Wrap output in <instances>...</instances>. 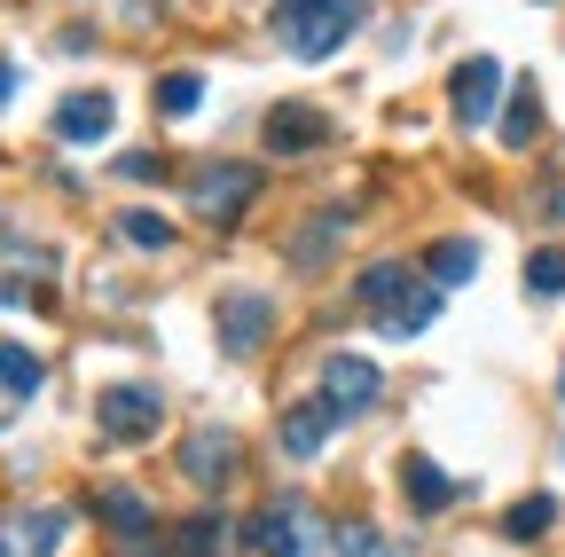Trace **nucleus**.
I'll list each match as a JSON object with an SVG mask.
<instances>
[{"mask_svg":"<svg viewBox=\"0 0 565 557\" xmlns=\"http://www.w3.org/2000/svg\"><path fill=\"white\" fill-rule=\"evenodd\" d=\"M353 24H362V0H275V40L299 63L338 55L353 40Z\"/></svg>","mask_w":565,"mask_h":557,"instance_id":"1","label":"nucleus"},{"mask_svg":"<svg viewBox=\"0 0 565 557\" xmlns=\"http://www.w3.org/2000/svg\"><path fill=\"white\" fill-rule=\"evenodd\" d=\"M95 425L110 448H141V440H158L166 432V393L158 385H110L95 400Z\"/></svg>","mask_w":565,"mask_h":557,"instance_id":"2","label":"nucleus"},{"mask_svg":"<svg viewBox=\"0 0 565 557\" xmlns=\"http://www.w3.org/2000/svg\"><path fill=\"white\" fill-rule=\"evenodd\" d=\"M377 393H385L377 362H362V354H330V362H322V408H330V425H353V416H370Z\"/></svg>","mask_w":565,"mask_h":557,"instance_id":"3","label":"nucleus"},{"mask_svg":"<svg viewBox=\"0 0 565 557\" xmlns=\"http://www.w3.org/2000/svg\"><path fill=\"white\" fill-rule=\"evenodd\" d=\"M252 196H259V165H236V158H212V165H196V181H189V204H196L204 221H236Z\"/></svg>","mask_w":565,"mask_h":557,"instance_id":"4","label":"nucleus"},{"mask_svg":"<svg viewBox=\"0 0 565 557\" xmlns=\"http://www.w3.org/2000/svg\"><path fill=\"white\" fill-rule=\"evenodd\" d=\"M494 95H503V63H494V55H463L456 72H448V118L463 133H479L494 118Z\"/></svg>","mask_w":565,"mask_h":557,"instance_id":"5","label":"nucleus"},{"mask_svg":"<svg viewBox=\"0 0 565 557\" xmlns=\"http://www.w3.org/2000/svg\"><path fill=\"white\" fill-rule=\"evenodd\" d=\"M244 542H252L259 557H315V511L291 503V495H275V503L244 526Z\"/></svg>","mask_w":565,"mask_h":557,"instance_id":"6","label":"nucleus"},{"mask_svg":"<svg viewBox=\"0 0 565 557\" xmlns=\"http://www.w3.org/2000/svg\"><path fill=\"white\" fill-rule=\"evenodd\" d=\"M236 432L228 425H196L189 440H181V471H189V486H204V495H221V486L236 479Z\"/></svg>","mask_w":565,"mask_h":557,"instance_id":"7","label":"nucleus"},{"mask_svg":"<svg viewBox=\"0 0 565 557\" xmlns=\"http://www.w3.org/2000/svg\"><path fill=\"white\" fill-rule=\"evenodd\" d=\"M55 142H71V150H79V142H103V133L118 126V103H110V87H79V95H63L55 103Z\"/></svg>","mask_w":565,"mask_h":557,"instance_id":"8","label":"nucleus"},{"mask_svg":"<svg viewBox=\"0 0 565 557\" xmlns=\"http://www.w3.org/2000/svg\"><path fill=\"white\" fill-rule=\"evenodd\" d=\"M322 142H330V118L315 103H275L267 110V150L275 158H315Z\"/></svg>","mask_w":565,"mask_h":557,"instance_id":"9","label":"nucleus"},{"mask_svg":"<svg viewBox=\"0 0 565 557\" xmlns=\"http://www.w3.org/2000/svg\"><path fill=\"white\" fill-rule=\"evenodd\" d=\"M95 518L134 549V557H150V534H158V511L150 503H141L134 495V486H103V495H95Z\"/></svg>","mask_w":565,"mask_h":557,"instance_id":"10","label":"nucleus"},{"mask_svg":"<svg viewBox=\"0 0 565 557\" xmlns=\"http://www.w3.org/2000/svg\"><path fill=\"white\" fill-rule=\"evenodd\" d=\"M267 330H275V307L259 291H228L221 299V345H228V354H259Z\"/></svg>","mask_w":565,"mask_h":557,"instance_id":"11","label":"nucleus"},{"mask_svg":"<svg viewBox=\"0 0 565 557\" xmlns=\"http://www.w3.org/2000/svg\"><path fill=\"white\" fill-rule=\"evenodd\" d=\"M408 291H416V267H401V259H370L362 275H353V299H362V314H370V322H385Z\"/></svg>","mask_w":565,"mask_h":557,"instance_id":"12","label":"nucleus"},{"mask_svg":"<svg viewBox=\"0 0 565 557\" xmlns=\"http://www.w3.org/2000/svg\"><path fill=\"white\" fill-rule=\"evenodd\" d=\"M401 495H408L424 518H433V511H448V503H456V479H448L433 456H408V463H401Z\"/></svg>","mask_w":565,"mask_h":557,"instance_id":"13","label":"nucleus"},{"mask_svg":"<svg viewBox=\"0 0 565 557\" xmlns=\"http://www.w3.org/2000/svg\"><path fill=\"white\" fill-rule=\"evenodd\" d=\"M275 440H282V456H299V463H307V456L330 440V408H322V393L299 400V408H282V432H275Z\"/></svg>","mask_w":565,"mask_h":557,"instance_id":"14","label":"nucleus"},{"mask_svg":"<svg viewBox=\"0 0 565 557\" xmlns=\"http://www.w3.org/2000/svg\"><path fill=\"white\" fill-rule=\"evenodd\" d=\"M433 322H440V291H433V283L416 275V291H408V299H401V307H393V314L377 322V338H424Z\"/></svg>","mask_w":565,"mask_h":557,"instance_id":"15","label":"nucleus"},{"mask_svg":"<svg viewBox=\"0 0 565 557\" xmlns=\"http://www.w3.org/2000/svg\"><path fill=\"white\" fill-rule=\"evenodd\" d=\"M471 267H479V244H471V236H448V244H433V251H424V275H433V291L471 283Z\"/></svg>","mask_w":565,"mask_h":557,"instance_id":"16","label":"nucleus"},{"mask_svg":"<svg viewBox=\"0 0 565 557\" xmlns=\"http://www.w3.org/2000/svg\"><path fill=\"white\" fill-rule=\"evenodd\" d=\"M47 385V362L32 354V345H9V338H0V393H9V400H32Z\"/></svg>","mask_w":565,"mask_h":557,"instance_id":"17","label":"nucleus"},{"mask_svg":"<svg viewBox=\"0 0 565 557\" xmlns=\"http://www.w3.org/2000/svg\"><path fill=\"white\" fill-rule=\"evenodd\" d=\"M330 549H338V557H408V542H385L370 518H345V526H330Z\"/></svg>","mask_w":565,"mask_h":557,"instance_id":"18","label":"nucleus"},{"mask_svg":"<svg viewBox=\"0 0 565 557\" xmlns=\"http://www.w3.org/2000/svg\"><path fill=\"white\" fill-rule=\"evenodd\" d=\"M550 526H557V495H526V503L503 511V534H511V542H542Z\"/></svg>","mask_w":565,"mask_h":557,"instance_id":"19","label":"nucleus"},{"mask_svg":"<svg viewBox=\"0 0 565 557\" xmlns=\"http://www.w3.org/2000/svg\"><path fill=\"white\" fill-rule=\"evenodd\" d=\"M228 534H244V526H228V518H189L173 542H181V557H221V549H228Z\"/></svg>","mask_w":565,"mask_h":557,"instance_id":"20","label":"nucleus"},{"mask_svg":"<svg viewBox=\"0 0 565 557\" xmlns=\"http://www.w3.org/2000/svg\"><path fill=\"white\" fill-rule=\"evenodd\" d=\"M534 126H542V103H534V79H519V95H511V110H503V142L526 150V142H534Z\"/></svg>","mask_w":565,"mask_h":557,"instance_id":"21","label":"nucleus"},{"mask_svg":"<svg viewBox=\"0 0 565 557\" xmlns=\"http://www.w3.org/2000/svg\"><path fill=\"white\" fill-rule=\"evenodd\" d=\"M196 103H204V79L196 72H166L158 79V110L166 118H196Z\"/></svg>","mask_w":565,"mask_h":557,"instance_id":"22","label":"nucleus"},{"mask_svg":"<svg viewBox=\"0 0 565 557\" xmlns=\"http://www.w3.org/2000/svg\"><path fill=\"white\" fill-rule=\"evenodd\" d=\"M118 236L141 244V251H166V244H173V221H166V213H118Z\"/></svg>","mask_w":565,"mask_h":557,"instance_id":"23","label":"nucleus"},{"mask_svg":"<svg viewBox=\"0 0 565 557\" xmlns=\"http://www.w3.org/2000/svg\"><path fill=\"white\" fill-rule=\"evenodd\" d=\"M526 291L534 299H565V251H534L526 259Z\"/></svg>","mask_w":565,"mask_h":557,"instance_id":"24","label":"nucleus"},{"mask_svg":"<svg viewBox=\"0 0 565 557\" xmlns=\"http://www.w3.org/2000/svg\"><path fill=\"white\" fill-rule=\"evenodd\" d=\"M338 236H345V213H322V221H315V228H307V236L291 244V259H299V267H315V259H322V251H330Z\"/></svg>","mask_w":565,"mask_h":557,"instance_id":"25","label":"nucleus"},{"mask_svg":"<svg viewBox=\"0 0 565 557\" xmlns=\"http://www.w3.org/2000/svg\"><path fill=\"white\" fill-rule=\"evenodd\" d=\"M63 526H71L63 511H32V518H24V549H32V557H47V549H63Z\"/></svg>","mask_w":565,"mask_h":557,"instance_id":"26","label":"nucleus"},{"mask_svg":"<svg viewBox=\"0 0 565 557\" xmlns=\"http://www.w3.org/2000/svg\"><path fill=\"white\" fill-rule=\"evenodd\" d=\"M118 173H126V181H158V173H166V158H150V150H126V158H118Z\"/></svg>","mask_w":565,"mask_h":557,"instance_id":"27","label":"nucleus"},{"mask_svg":"<svg viewBox=\"0 0 565 557\" xmlns=\"http://www.w3.org/2000/svg\"><path fill=\"white\" fill-rule=\"evenodd\" d=\"M542 221H557V228H565V181H550V189H542Z\"/></svg>","mask_w":565,"mask_h":557,"instance_id":"28","label":"nucleus"},{"mask_svg":"<svg viewBox=\"0 0 565 557\" xmlns=\"http://www.w3.org/2000/svg\"><path fill=\"white\" fill-rule=\"evenodd\" d=\"M17 95V72H9V63H0V103H9Z\"/></svg>","mask_w":565,"mask_h":557,"instance_id":"29","label":"nucleus"},{"mask_svg":"<svg viewBox=\"0 0 565 557\" xmlns=\"http://www.w3.org/2000/svg\"><path fill=\"white\" fill-rule=\"evenodd\" d=\"M0 244H17V228H9V221H0Z\"/></svg>","mask_w":565,"mask_h":557,"instance_id":"30","label":"nucleus"},{"mask_svg":"<svg viewBox=\"0 0 565 557\" xmlns=\"http://www.w3.org/2000/svg\"><path fill=\"white\" fill-rule=\"evenodd\" d=\"M557 400H565V362H557Z\"/></svg>","mask_w":565,"mask_h":557,"instance_id":"31","label":"nucleus"},{"mask_svg":"<svg viewBox=\"0 0 565 557\" xmlns=\"http://www.w3.org/2000/svg\"><path fill=\"white\" fill-rule=\"evenodd\" d=\"M9 299H17V291H9V283H0V307H9Z\"/></svg>","mask_w":565,"mask_h":557,"instance_id":"32","label":"nucleus"},{"mask_svg":"<svg viewBox=\"0 0 565 557\" xmlns=\"http://www.w3.org/2000/svg\"><path fill=\"white\" fill-rule=\"evenodd\" d=\"M0 557H17V549H9V542H0Z\"/></svg>","mask_w":565,"mask_h":557,"instance_id":"33","label":"nucleus"}]
</instances>
